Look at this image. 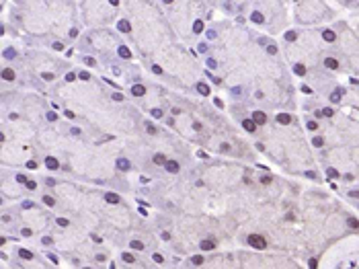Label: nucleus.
Here are the masks:
<instances>
[{"label": "nucleus", "mask_w": 359, "mask_h": 269, "mask_svg": "<svg viewBox=\"0 0 359 269\" xmlns=\"http://www.w3.org/2000/svg\"><path fill=\"white\" fill-rule=\"evenodd\" d=\"M152 72H154V74H162V68H160V66H156V64H154V66H152Z\"/></svg>", "instance_id": "nucleus-38"}, {"label": "nucleus", "mask_w": 359, "mask_h": 269, "mask_svg": "<svg viewBox=\"0 0 359 269\" xmlns=\"http://www.w3.org/2000/svg\"><path fill=\"white\" fill-rule=\"evenodd\" d=\"M27 169H37V162H35V160H29V162H27Z\"/></svg>", "instance_id": "nucleus-46"}, {"label": "nucleus", "mask_w": 359, "mask_h": 269, "mask_svg": "<svg viewBox=\"0 0 359 269\" xmlns=\"http://www.w3.org/2000/svg\"><path fill=\"white\" fill-rule=\"evenodd\" d=\"M193 31H195V33H201V31H203V23H201V21H195Z\"/></svg>", "instance_id": "nucleus-27"}, {"label": "nucleus", "mask_w": 359, "mask_h": 269, "mask_svg": "<svg viewBox=\"0 0 359 269\" xmlns=\"http://www.w3.org/2000/svg\"><path fill=\"white\" fill-rule=\"evenodd\" d=\"M74 78H76V74H74V72H70V74H66V80H68V82H72Z\"/></svg>", "instance_id": "nucleus-44"}, {"label": "nucleus", "mask_w": 359, "mask_h": 269, "mask_svg": "<svg viewBox=\"0 0 359 269\" xmlns=\"http://www.w3.org/2000/svg\"><path fill=\"white\" fill-rule=\"evenodd\" d=\"M105 201H107V204H121V197H119L117 193H107V195H105Z\"/></svg>", "instance_id": "nucleus-6"}, {"label": "nucleus", "mask_w": 359, "mask_h": 269, "mask_svg": "<svg viewBox=\"0 0 359 269\" xmlns=\"http://www.w3.org/2000/svg\"><path fill=\"white\" fill-rule=\"evenodd\" d=\"M308 265H310V269H316V259H310Z\"/></svg>", "instance_id": "nucleus-53"}, {"label": "nucleus", "mask_w": 359, "mask_h": 269, "mask_svg": "<svg viewBox=\"0 0 359 269\" xmlns=\"http://www.w3.org/2000/svg\"><path fill=\"white\" fill-rule=\"evenodd\" d=\"M146 129H148V133H152V136L156 133V127H154L152 123H146Z\"/></svg>", "instance_id": "nucleus-35"}, {"label": "nucleus", "mask_w": 359, "mask_h": 269, "mask_svg": "<svg viewBox=\"0 0 359 269\" xmlns=\"http://www.w3.org/2000/svg\"><path fill=\"white\" fill-rule=\"evenodd\" d=\"M320 111H322V117H330V115H332V109H328V107H326V109H320Z\"/></svg>", "instance_id": "nucleus-33"}, {"label": "nucleus", "mask_w": 359, "mask_h": 269, "mask_svg": "<svg viewBox=\"0 0 359 269\" xmlns=\"http://www.w3.org/2000/svg\"><path fill=\"white\" fill-rule=\"evenodd\" d=\"M23 208H25V210H29V208H33V201H23Z\"/></svg>", "instance_id": "nucleus-48"}, {"label": "nucleus", "mask_w": 359, "mask_h": 269, "mask_svg": "<svg viewBox=\"0 0 359 269\" xmlns=\"http://www.w3.org/2000/svg\"><path fill=\"white\" fill-rule=\"evenodd\" d=\"M324 66H326V68H330V70H336V68H339V62H336L334 58H326V60H324Z\"/></svg>", "instance_id": "nucleus-12"}, {"label": "nucleus", "mask_w": 359, "mask_h": 269, "mask_svg": "<svg viewBox=\"0 0 359 269\" xmlns=\"http://www.w3.org/2000/svg\"><path fill=\"white\" fill-rule=\"evenodd\" d=\"M19 255H21V259H33V253H31V251H27V249H21V251H19Z\"/></svg>", "instance_id": "nucleus-21"}, {"label": "nucleus", "mask_w": 359, "mask_h": 269, "mask_svg": "<svg viewBox=\"0 0 359 269\" xmlns=\"http://www.w3.org/2000/svg\"><path fill=\"white\" fill-rule=\"evenodd\" d=\"M84 62H86L88 66H95V60H93V58H84Z\"/></svg>", "instance_id": "nucleus-54"}, {"label": "nucleus", "mask_w": 359, "mask_h": 269, "mask_svg": "<svg viewBox=\"0 0 359 269\" xmlns=\"http://www.w3.org/2000/svg\"><path fill=\"white\" fill-rule=\"evenodd\" d=\"M322 37H324V39H326L328 43H332V41L336 39V33H334V31H330V29H326V31L322 33Z\"/></svg>", "instance_id": "nucleus-13"}, {"label": "nucleus", "mask_w": 359, "mask_h": 269, "mask_svg": "<svg viewBox=\"0 0 359 269\" xmlns=\"http://www.w3.org/2000/svg\"><path fill=\"white\" fill-rule=\"evenodd\" d=\"M312 144L316 146V148H322V146H324V140H322V138L318 136V138H314V140H312Z\"/></svg>", "instance_id": "nucleus-28"}, {"label": "nucleus", "mask_w": 359, "mask_h": 269, "mask_svg": "<svg viewBox=\"0 0 359 269\" xmlns=\"http://www.w3.org/2000/svg\"><path fill=\"white\" fill-rule=\"evenodd\" d=\"M113 99H115V101H123V95H121V93H115Z\"/></svg>", "instance_id": "nucleus-52"}, {"label": "nucleus", "mask_w": 359, "mask_h": 269, "mask_svg": "<svg viewBox=\"0 0 359 269\" xmlns=\"http://www.w3.org/2000/svg\"><path fill=\"white\" fill-rule=\"evenodd\" d=\"M43 204H45L47 208H54L56 201H54V197H49V195H43Z\"/></svg>", "instance_id": "nucleus-24"}, {"label": "nucleus", "mask_w": 359, "mask_h": 269, "mask_svg": "<svg viewBox=\"0 0 359 269\" xmlns=\"http://www.w3.org/2000/svg\"><path fill=\"white\" fill-rule=\"evenodd\" d=\"M152 259H154V263H162V255H158V253H154Z\"/></svg>", "instance_id": "nucleus-37"}, {"label": "nucleus", "mask_w": 359, "mask_h": 269, "mask_svg": "<svg viewBox=\"0 0 359 269\" xmlns=\"http://www.w3.org/2000/svg\"><path fill=\"white\" fill-rule=\"evenodd\" d=\"M2 78L4 80H14V70L12 68H4L2 70Z\"/></svg>", "instance_id": "nucleus-14"}, {"label": "nucleus", "mask_w": 359, "mask_h": 269, "mask_svg": "<svg viewBox=\"0 0 359 269\" xmlns=\"http://www.w3.org/2000/svg\"><path fill=\"white\" fill-rule=\"evenodd\" d=\"M285 39H287V41H296V39H298V35H296L294 31H287V33H285Z\"/></svg>", "instance_id": "nucleus-29"}, {"label": "nucleus", "mask_w": 359, "mask_h": 269, "mask_svg": "<svg viewBox=\"0 0 359 269\" xmlns=\"http://www.w3.org/2000/svg\"><path fill=\"white\" fill-rule=\"evenodd\" d=\"M253 121L257 125H263V123H267V115L263 113V111H255V113H253Z\"/></svg>", "instance_id": "nucleus-2"}, {"label": "nucleus", "mask_w": 359, "mask_h": 269, "mask_svg": "<svg viewBox=\"0 0 359 269\" xmlns=\"http://www.w3.org/2000/svg\"><path fill=\"white\" fill-rule=\"evenodd\" d=\"M54 50H58V52H60V50H64V45H62L60 41H56V43H54Z\"/></svg>", "instance_id": "nucleus-49"}, {"label": "nucleus", "mask_w": 359, "mask_h": 269, "mask_svg": "<svg viewBox=\"0 0 359 269\" xmlns=\"http://www.w3.org/2000/svg\"><path fill=\"white\" fill-rule=\"evenodd\" d=\"M294 72H296L298 76H304V74H306V66H304V64H296V66H294Z\"/></svg>", "instance_id": "nucleus-18"}, {"label": "nucleus", "mask_w": 359, "mask_h": 269, "mask_svg": "<svg viewBox=\"0 0 359 269\" xmlns=\"http://www.w3.org/2000/svg\"><path fill=\"white\" fill-rule=\"evenodd\" d=\"M84 269H91V267H84Z\"/></svg>", "instance_id": "nucleus-56"}, {"label": "nucleus", "mask_w": 359, "mask_h": 269, "mask_svg": "<svg viewBox=\"0 0 359 269\" xmlns=\"http://www.w3.org/2000/svg\"><path fill=\"white\" fill-rule=\"evenodd\" d=\"M129 246H131V249H136V251H144V242H140V240H131Z\"/></svg>", "instance_id": "nucleus-20"}, {"label": "nucleus", "mask_w": 359, "mask_h": 269, "mask_svg": "<svg viewBox=\"0 0 359 269\" xmlns=\"http://www.w3.org/2000/svg\"><path fill=\"white\" fill-rule=\"evenodd\" d=\"M251 19L255 21V23H259V25H261V23H263V21H265V17H263L261 12H253V14H251Z\"/></svg>", "instance_id": "nucleus-23"}, {"label": "nucleus", "mask_w": 359, "mask_h": 269, "mask_svg": "<svg viewBox=\"0 0 359 269\" xmlns=\"http://www.w3.org/2000/svg\"><path fill=\"white\" fill-rule=\"evenodd\" d=\"M152 117L154 119H160L162 117V109H152Z\"/></svg>", "instance_id": "nucleus-30"}, {"label": "nucleus", "mask_w": 359, "mask_h": 269, "mask_svg": "<svg viewBox=\"0 0 359 269\" xmlns=\"http://www.w3.org/2000/svg\"><path fill=\"white\" fill-rule=\"evenodd\" d=\"M205 35H207V39H216V31H211V29H209Z\"/></svg>", "instance_id": "nucleus-45"}, {"label": "nucleus", "mask_w": 359, "mask_h": 269, "mask_svg": "<svg viewBox=\"0 0 359 269\" xmlns=\"http://www.w3.org/2000/svg\"><path fill=\"white\" fill-rule=\"evenodd\" d=\"M328 177H332V179H336V177H339V173H336L334 169H328Z\"/></svg>", "instance_id": "nucleus-42"}, {"label": "nucleus", "mask_w": 359, "mask_h": 269, "mask_svg": "<svg viewBox=\"0 0 359 269\" xmlns=\"http://www.w3.org/2000/svg\"><path fill=\"white\" fill-rule=\"evenodd\" d=\"M117 29H119V31H123V33H129V31H131V25L127 23V21H119Z\"/></svg>", "instance_id": "nucleus-15"}, {"label": "nucleus", "mask_w": 359, "mask_h": 269, "mask_svg": "<svg viewBox=\"0 0 359 269\" xmlns=\"http://www.w3.org/2000/svg\"><path fill=\"white\" fill-rule=\"evenodd\" d=\"M131 95L144 97V95H146V86H144V84H133V86H131Z\"/></svg>", "instance_id": "nucleus-3"}, {"label": "nucleus", "mask_w": 359, "mask_h": 269, "mask_svg": "<svg viewBox=\"0 0 359 269\" xmlns=\"http://www.w3.org/2000/svg\"><path fill=\"white\" fill-rule=\"evenodd\" d=\"M207 66H209V68H216L218 64H216V60H211V58H209V60H207Z\"/></svg>", "instance_id": "nucleus-50"}, {"label": "nucleus", "mask_w": 359, "mask_h": 269, "mask_svg": "<svg viewBox=\"0 0 359 269\" xmlns=\"http://www.w3.org/2000/svg\"><path fill=\"white\" fill-rule=\"evenodd\" d=\"M271 181H273L271 177H261V183H263V185H271Z\"/></svg>", "instance_id": "nucleus-34"}, {"label": "nucleus", "mask_w": 359, "mask_h": 269, "mask_svg": "<svg viewBox=\"0 0 359 269\" xmlns=\"http://www.w3.org/2000/svg\"><path fill=\"white\" fill-rule=\"evenodd\" d=\"M199 246H201V251H211L213 246H216V242H213V240H209V238H205V240H201V244H199Z\"/></svg>", "instance_id": "nucleus-9"}, {"label": "nucleus", "mask_w": 359, "mask_h": 269, "mask_svg": "<svg viewBox=\"0 0 359 269\" xmlns=\"http://www.w3.org/2000/svg\"><path fill=\"white\" fill-rule=\"evenodd\" d=\"M80 78H82V80H88V78H91V74H88V72H80Z\"/></svg>", "instance_id": "nucleus-51"}, {"label": "nucleus", "mask_w": 359, "mask_h": 269, "mask_svg": "<svg viewBox=\"0 0 359 269\" xmlns=\"http://www.w3.org/2000/svg\"><path fill=\"white\" fill-rule=\"evenodd\" d=\"M242 127H244L246 131H251V133H253V131L257 129V123H255L253 119H244V121H242Z\"/></svg>", "instance_id": "nucleus-8"}, {"label": "nucleus", "mask_w": 359, "mask_h": 269, "mask_svg": "<svg viewBox=\"0 0 359 269\" xmlns=\"http://www.w3.org/2000/svg\"><path fill=\"white\" fill-rule=\"evenodd\" d=\"M117 56H119V58H123V60H129V58H131V52H129V47L119 45V47H117Z\"/></svg>", "instance_id": "nucleus-4"}, {"label": "nucleus", "mask_w": 359, "mask_h": 269, "mask_svg": "<svg viewBox=\"0 0 359 269\" xmlns=\"http://www.w3.org/2000/svg\"><path fill=\"white\" fill-rule=\"evenodd\" d=\"M121 257H123V261H125V263H133V261H136V257H133L131 253H123Z\"/></svg>", "instance_id": "nucleus-26"}, {"label": "nucleus", "mask_w": 359, "mask_h": 269, "mask_svg": "<svg viewBox=\"0 0 359 269\" xmlns=\"http://www.w3.org/2000/svg\"><path fill=\"white\" fill-rule=\"evenodd\" d=\"M341 93H343V88H339V91H334V93L330 95V103H339V101H341Z\"/></svg>", "instance_id": "nucleus-19"}, {"label": "nucleus", "mask_w": 359, "mask_h": 269, "mask_svg": "<svg viewBox=\"0 0 359 269\" xmlns=\"http://www.w3.org/2000/svg\"><path fill=\"white\" fill-rule=\"evenodd\" d=\"M58 224H60V226H68V220H66V218H58Z\"/></svg>", "instance_id": "nucleus-43"}, {"label": "nucleus", "mask_w": 359, "mask_h": 269, "mask_svg": "<svg viewBox=\"0 0 359 269\" xmlns=\"http://www.w3.org/2000/svg\"><path fill=\"white\" fill-rule=\"evenodd\" d=\"M164 169H166L168 173H178V169H181V166H178V162H176V160H166Z\"/></svg>", "instance_id": "nucleus-5"}, {"label": "nucleus", "mask_w": 359, "mask_h": 269, "mask_svg": "<svg viewBox=\"0 0 359 269\" xmlns=\"http://www.w3.org/2000/svg\"><path fill=\"white\" fill-rule=\"evenodd\" d=\"M129 166H131V164H129L127 158H117V169H119V171H129Z\"/></svg>", "instance_id": "nucleus-11"}, {"label": "nucleus", "mask_w": 359, "mask_h": 269, "mask_svg": "<svg viewBox=\"0 0 359 269\" xmlns=\"http://www.w3.org/2000/svg\"><path fill=\"white\" fill-rule=\"evenodd\" d=\"M23 236H31V230H29V228H23Z\"/></svg>", "instance_id": "nucleus-55"}, {"label": "nucleus", "mask_w": 359, "mask_h": 269, "mask_svg": "<svg viewBox=\"0 0 359 269\" xmlns=\"http://www.w3.org/2000/svg\"><path fill=\"white\" fill-rule=\"evenodd\" d=\"M197 91H199L201 95H203V97H207V95H209V86H207V84H203V82H199V84H197Z\"/></svg>", "instance_id": "nucleus-16"}, {"label": "nucleus", "mask_w": 359, "mask_h": 269, "mask_svg": "<svg viewBox=\"0 0 359 269\" xmlns=\"http://www.w3.org/2000/svg\"><path fill=\"white\" fill-rule=\"evenodd\" d=\"M154 164H166V156L164 154H154Z\"/></svg>", "instance_id": "nucleus-17"}, {"label": "nucleus", "mask_w": 359, "mask_h": 269, "mask_svg": "<svg viewBox=\"0 0 359 269\" xmlns=\"http://www.w3.org/2000/svg\"><path fill=\"white\" fill-rule=\"evenodd\" d=\"M47 119H49V121H56V119H58V115L54 113V111H49V113H47Z\"/></svg>", "instance_id": "nucleus-41"}, {"label": "nucleus", "mask_w": 359, "mask_h": 269, "mask_svg": "<svg viewBox=\"0 0 359 269\" xmlns=\"http://www.w3.org/2000/svg\"><path fill=\"white\" fill-rule=\"evenodd\" d=\"M191 261H193V265H201V263H203V257H201V255H195Z\"/></svg>", "instance_id": "nucleus-31"}, {"label": "nucleus", "mask_w": 359, "mask_h": 269, "mask_svg": "<svg viewBox=\"0 0 359 269\" xmlns=\"http://www.w3.org/2000/svg\"><path fill=\"white\" fill-rule=\"evenodd\" d=\"M45 166H47V169H51V171H56V169L60 166V162L54 158V156H47V158H45Z\"/></svg>", "instance_id": "nucleus-10"}, {"label": "nucleus", "mask_w": 359, "mask_h": 269, "mask_svg": "<svg viewBox=\"0 0 359 269\" xmlns=\"http://www.w3.org/2000/svg\"><path fill=\"white\" fill-rule=\"evenodd\" d=\"M14 56H16V52H14L12 47H8V50H4V58H6V60H12Z\"/></svg>", "instance_id": "nucleus-25"}, {"label": "nucleus", "mask_w": 359, "mask_h": 269, "mask_svg": "<svg viewBox=\"0 0 359 269\" xmlns=\"http://www.w3.org/2000/svg\"><path fill=\"white\" fill-rule=\"evenodd\" d=\"M316 127H318V123H316V121H308V129H312V131H314Z\"/></svg>", "instance_id": "nucleus-39"}, {"label": "nucleus", "mask_w": 359, "mask_h": 269, "mask_svg": "<svg viewBox=\"0 0 359 269\" xmlns=\"http://www.w3.org/2000/svg\"><path fill=\"white\" fill-rule=\"evenodd\" d=\"M277 123H281V125L291 123V115H289V113H279V115H277Z\"/></svg>", "instance_id": "nucleus-7"}, {"label": "nucleus", "mask_w": 359, "mask_h": 269, "mask_svg": "<svg viewBox=\"0 0 359 269\" xmlns=\"http://www.w3.org/2000/svg\"><path fill=\"white\" fill-rule=\"evenodd\" d=\"M16 181L19 183H27V177L25 175H16Z\"/></svg>", "instance_id": "nucleus-40"}, {"label": "nucleus", "mask_w": 359, "mask_h": 269, "mask_svg": "<svg viewBox=\"0 0 359 269\" xmlns=\"http://www.w3.org/2000/svg\"><path fill=\"white\" fill-rule=\"evenodd\" d=\"M248 244L253 246V249H265L267 246V240H265V236H261V234H251L248 236Z\"/></svg>", "instance_id": "nucleus-1"}, {"label": "nucleus", "mask_w": 359, "mask_h": 269, "mask_svg": "<svg viewBox=\"0 0 359 269\" xmlns=\"http://www.w3.org/2000/svg\"><path fill=\"white\" fill-rule=\"evenodd\" d=\"M267 54H269V56H275V54H277V47H275V45H267Z\"/></svg>", "instance_id": "nucleus-32"}, {"label": "nucleus", "mask_w": 359, "mask_h": 269, "mask_svg": "<svg viewBox=\"0 0 359 269\" xmlns=\"http://www.w3.org/2000/svg\"><path fill=\"white\" fill-rule=\"evenodd\" d=\"M302 91H304V93H306V95H310V93H312V88H310V86H308V84H304V86H302Z\"/></svg>", "instance_id": "nucleus-47"}, {"label": "nucleus", "mask_w": 359, "mask_h": 269, "mask_svg": "<svg viewBox=\"0 0 359 269\" xmlns=\"http://www.w3.org/2000/svg\"><path fill=\"white\" fill-rule=\"evenodd\" d=\"M25 187H27V189H31V191H33V189H35V187H37V183H35V181H27V183H25Z\"/></svg>", "instance_id": "nucleus-36"}, {"label": "nucleus", "mask_w": 359, "mask_h": 269, "mask_svg": "<svg viewBox=\"0 0 359 269\" xmlns=\"http://www.w3.org/2000/svg\"><path fill=\"white\" fill-rule=\"evenodd\" d=\"M347 224H349V228L359 230V220H355V218H347Z\"/></svg>", "instance_id": "nucleus-22"}]
</instances>
